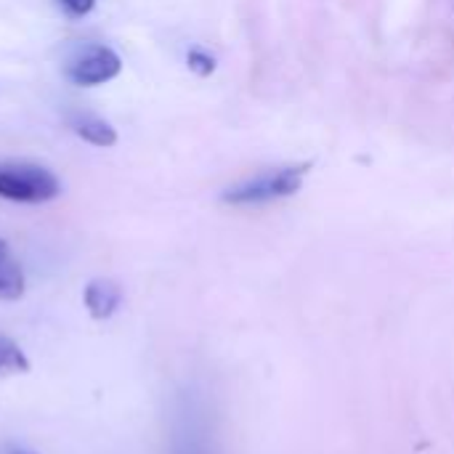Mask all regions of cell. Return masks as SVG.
<instances>
[{"instance_id":"obj_1","label":"cell","mask_w":454,"mask_h":454,"mask_svg":"<svg viewBox=\"0 0 454 454\" xmlns=\"http://www.w3.org/2000/svg\"><path fill=\"white\" fill-rule=\"evenodd\" d=\"M173 454H218L213 412L197 391H186L176 407Z\"/></svg>"},{"instance_id":"obj_2","label":"cell","mask_w":454,"mask_h":454,"mask_svg":"<svg viewBox=\"0 0 454 454\" xmlns=\"http://www.w3.org/2000/svg\"><path fill=\"white\" fill-rule=\"evenodd\" d=\"M61 194L59 178L40 165L29 162H3L0 165V197L21 205L51 202Z\"/></svg>"},{"instance_id":"obj_3","label":"cell","mask_w":454,"mask_h":454,"mask_svg":"<svg viewBox=\"0 0 454 454\" xmlns=\"http://www.w3.org/2000/svg\"><path fill=\"white\" fill-rule=\"evenodd\" d=\"M306 173H309V165L277 168V170L255 176L239 186H231L229 192H223V202L250 207V205H269V202L293 197L295 192H301Z\"/></svg>"},{"instance_id":"obj_4","label":"cell","mask_w":454,"mask_h":454,"mask_svg":"<svg viewBox=\"0 0 454 454\" xmlns=\"http://www.w3.org/2000/svg\"><path fill=\"white\" fill-rule=\"evenodd\" d=\"M122 72V59L101 43H80L67 53L64 74L80 88H96Z\"/></svg>"},{"instance_id":"obj_5","label":"cell","mask_w":454,"mask_h":454,"mask_svg":"<svg viewBox=\"0 0 454 454\" xmlns=\"http://www.w3.org/2000/svg\"><path fill=\"white\" fill-rule=\"evenodd\" d=\"M82 303L96 322L112 319L122 303V290L112 279H93L82 290Z\"/></svg>"},{"instance_id":"obj_6","label":"cell","mask_w":454,"mask_h":454,"mask_svg":"<svg viewBox=\"0 0 454 454\" xmlns=\"http://www.w3.org/2000/svg\"><path fill=\"white\" fill-rule=\"evenodd\" d=\"M69 128L82 141H88L93 146L106 149V146H114L117 144V130L106 120H101V117H93V114H69Z\"/></svg>"},{"instance_id":"obj_7","label":"cell","mask_w":454,"mask_h":454,"mask_svg":"<svg viewBox=\"0 0 454 454\" xmlns=\"http://www.w3.org/2000/svg\"><path fill=\"white\" fill-rule=\"evenodd\" d=\"M27 290V279L21 266L11 258L8 245L0 239V301H19Z\"/></svg>"},{"instance_id":"obj_8","label":"cell","mask_w":454,"mask_h":454,"mask_svg":"<svg viewBox=\"0 0 454 454\" xmlns=\"http://www.w3.org/2000/svg\"><path fill=\"white\" fill-rule=\"evenodd\" d=\"M29 359L27 354L21 351L19 343H13L11 338L0 335V378H8V375H27L29 372Z\"/></svg>"},{"instance_id":"obj_9","label":"cell","mask_w":454,"mask_h":454,"mask_svg":"<svg viewBox=\"0 0 454 454\" xmlns=\"http://www.w3.org/2000/svg\"><path fill=\"white\" fill-rule=\"evenodd\" d=\"M186 64H189V69H192L194 74H200V77H207V74L215 72V59H213L207 51H200V48H192V51L186 53Z\"/></svg>"},{"instance_id":"obj_10","label":"cell","mask_w":454,"mask_h":454,"mask_svg":"<svg viewBox=\"0 0 454 454\" xmlns=\"http://www.w3.org/2000/svg\"><path fill=\"white\" fill-rule=\"evenodd\" d=\"M59 5L69 13V16H85L96 8V0H59Z\"/></svg>"},{"instance_id":"obj_11","label":"cell","mask_w":454,"mask_h":454,"mask_svg":"<svg viewBox=\"0 0 454 454\" xmlns=\"http://www.w3.org/2000/svg\"><path fill=\"white\" fill-rule=\"evenodd\" d=\"M8 454H37V452H32V450H21V447H11Z\"/></svg>"}]
</instances>
